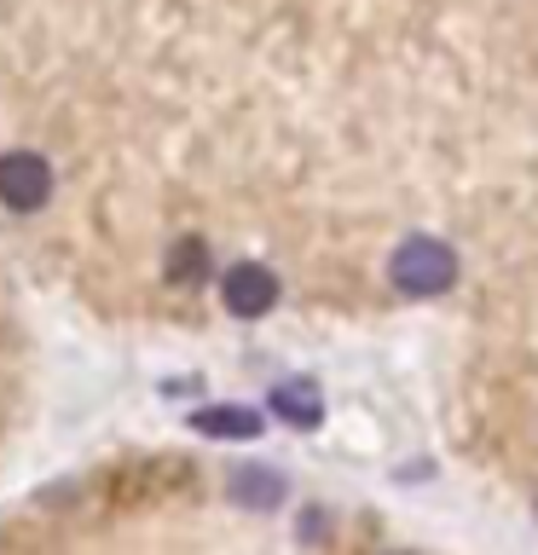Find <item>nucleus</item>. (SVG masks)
Returning <instances> with one entry per match:
<instances>
[{
  "mask_svg": "<svg viewBox=\"0 0 538 555\" xmlns=\"http://www.w3.org/2000/svg\"><path fill=\"white\" fill-rule=\"evenodd\" d=\"M388 278L399 295H446L458 278V255L440 237H406L388 260Z\"/></svg>",
  "mask_w": 538,
  "mask_h": 555,
  "instance_id": "nucleus-1",
  "label": "nucleus"
},
{
  "mask_svg": "<svg viewBox=\"0 0 538 555\" xmlns=\"http://www.w3.org/2000/svg\"><path fill=\"white\" fill-rule=\"evenodd\" d=\"M52 197V168L41 151H7L0 156V203L17 215H35Z\"/></svg>",
  "mask_w": 538,
  "mask_h": 555,
  "instance_id": "nucleus-2",
  "label": "nucleus"
},
{
  "mask_svg": "<svg viewBox=\"0 0 538 555\" xmlns=\"http://www.w3.org/2000/svg\"><path fill=\"white\" fill-rule=\"evenodd\" d=\"M220 301L232 319H267L278 301V278L260 260H238L232 272H220Z\"/></svg>",
  "mask_w": 538,
  "mask_h": 555,
  "instance_id": "nucleus-3",
  "label": "nucleus"
},
{
  "mask_svg": "<svg viewBox=\"0 0 538 555\" xmlns=\"http://www.w3.org/2000/svg\"><path fill=\"white\" fill-rule=\"evenodd\" d=\"M226 492H232L238 509H278V503H284V475H272V468H260V463H243V468H232Z\"/></svg>",
  "mask_w": 538,
  "mask_h": 555,
  "instance_id": "nucleus-4",
  "label": "nucleus"
},
{
  "mask_svg": "<svg viewBox=\"0 0 538 555\" xmlns=\"http://www.w3.org/2000/svg\"><path fill=\"white\" fill-rule=\"evenodd\" d=\"M272 411L284 416V423L295 428H312L324 416V393H319V382L312 376H290V382H278L272 388Z\"/></svg>",
  "mask_w": 538,
  "mask_h": 555,
  "instance_id": "nucleus-5",
  "label": "nucleus"
},
{
  "mask_svg": "<svg viewBox=\"0 0 538 555\" xmlns=\"http://www.w3.org/2000/svg\"><path fill=\"white\" fill-rule=\"evenodd\" d=\"M191 423H197V434H215V440H255L260 434V416L249 405H203Z\"/></svg>",
  "mask_w": 538,
  "mask_h": 555,
  "instance_id": "nucleus-6",
  "label": "nucleus"
},
{
  "mask_svg": "<svg viewBox=\"0 0 538 555\" xmlns=\"http://www.w3.org/2000/svg\"><path fill=\"white\" fill-rule=\"evenodd\" d=\"M203 267H208V249H203L197 237H191V243H180V249H174V260H168V272L180 278V284H185V272H203Z\"/></svg>",
  "mask_w": 538,
  "mask_h": 555,
  "instance_id": "nucleus-7",
  "label": "nucleus"
}]
</instances>
